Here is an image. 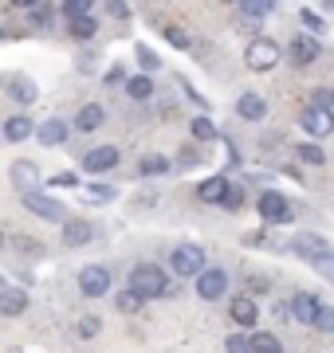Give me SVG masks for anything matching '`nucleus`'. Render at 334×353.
<instances>
[{
	"mask_svg": "<svg viewBox=\"0 0 334 353\" xmlns=\"http://www.w3.org/2000/svg\"><path fill=\"white\" fill-rule=\"evenodd\" d=\"M130 290H138L141 299H161L169 294V275L157 263H138L130 271Z\"/></svg>",
	"mask_w": 334,
	"mask_h": 353,
	"instance_id": "1",
	"label": "nucleus"
},
{
	"mask_svg": "<svg viewBox=\"0 0 334 353\" xmlns=\"http://www.w3.org/2000/svg\"><path fill=\"white\" fill-rule=\"evenodd\" d=\"M279 59H283V48L275 43V39H268V36H256L252 43H248V51H244L248 71H256V75L275 71V67H279Z\"/></svg>",
	"mask_w": 334,
	"mask_h": 353,
	"instance_id": "2",
	"label": "nucleus"
},
{
	"mask_svg": "<svg viewBox=\"0 0 334 353\" xmlns=\"http://www.w3.org/2000/svg\"><path fill=\"white\" fill-rule=\"evenodd\" d=\"M169 271L177 279H197L205 271V248H197V243H177V248L169 252Z\"/></svg>",
	"mask_w": 334,
	"mask_h": 353,
	"instance_id": "3",
	"label": "nucleus"
},
{
	"mask_svg": "<svg viewBox=\"0 0 334 353\" xmlns=\"http://www.w3.org/2000/svg\"><path fill=\"white\" fill-rule=\"evenodd\" d=\"M287 248H291V255H295V259H303V263H315L319 255L331 252V243L322 240L319 232H295V236L287 240Z\"/></svg>",
	"mask_w": 334,
	"mask_h": 353,
	"instance_id": "4",
	"label": "nucleus"
},
{
	"mask_svg": "<svg viewBox=\"0 0 334 353\" xmlns=\"http://www.w3.org/2000/svg\"><path fill=\"white\" fill-rule=\"evenodd\" d=\"M299 126L307 130L311 138H326V134H334V114L326 110V106H319V102H311V106H303V114H299Z\"/></svg>",
	"mask_w": 334,
	"mask_h": 353,
	"instance_id": "5",
	"label": "nucleus"
},
{
	"mask_svg": "<svg viewBox=\"0 0 334 353\" xmlns=\"http://www.w3.org/2000/svg\"><path fill=\"white\" fill-rule=\"evenodd\" d=\"M256 212L268 220V224H287L291 220V204L283 192H259L256 196Z\"/></svg>",
	"mask_w": 334,
	"mask_h": 353,
	"instance_id": "6",
	"label": "nucleus"
},
{
	"mask_svg": "<svg viewBox=\"0 0 334 353\" xmlns=\"http://www.w3.org/2000/svg\"><path fill=\"white\" fill-rule=\"evenodd\" d=\"M224 290H228V275H224L220 267H205V271L197 275V294H201L205 303H217V299H224Z\"/></svg>",
	"mask_w": 334,
	"mask_h": 353,
	"instance_id": "7",
	"label": "nucleus"
},
{
	"mask_svg": "<svg viewBox=\"0 0 334 353\" xmlns=\"http://www.w3.org/2000/svg\"><path fill=\"white\" fill-rule=\"evenodd\" d=\"M79 290L87 299H103L106 290H110V271L106 267H83L79 271Z\"/></svg>",
	"mask_w": 334,
	"mask_h": 353,
	"instance_id": "8",
	"label": "nucleus"
},
{
	"mask_svg": "<svg viewBox=\"0 0 334 353\" xmlns=\"http://www.w3.org/2000/svg\"><path fill=\"white\" fill-rule=\"evenodd\" d=\"M20 196H24V208L28 212H36V216H43V220H63V204L55 201V196H43V192H20Z\"/></svg>",
	"mask_w": 334,
	"mask_h": 353,
	"instance_id": "9",
	"label": "nucleus"
},
{
	"mask_svg": "<svg viewBox=\"0 0 334 353\" xmlns=\"http://www.w3.org/2000/svg\"><path fill=\"white\" fill-rule=\"evenodd\" d=\"M228 318L232 322H236V326H256L259 322V306H256V299H252V294H236V299H232L228 303Z\"/></svg>",
	"mask_w": 334,
	"mask_h": 353,
	"instance_id": "10",
	"label": "nucleus"
},
{
	"mask_svg": "<svg viewBox=\"0 0 334 353\" xmlns=\"http://www.w3.org/2000/svg\"><path fill=\"white\" fill-rule=\"evenodd\" d=\"M115 165H118L115 145H95V150L83 153V169H87V173H110Z\"/></svg>",
	"mask_w": 334,
	"mask_h": 353,
	"instance_id": "11",
	"label": "nucleus"
},
{
	"mask_svg": "<svg viewBox=\"0 0 334 353\" xmlns=\"http://www.w3.org/2000/svg\"><path fill=\"white\" fill-rule=\"evenodd\" d=\"M8 176H12V185L20 192H36L39 189V169L36 161H12L8 165Z\"/></svg>",
	"mask_w": 334,
	"mask_h": 353,
	"instance_id": "12",
	"label": "nucleus"
},
{
	"mask_svg": "<svg viewBox=\"0 0 334 353\" xmlns=\"http://www.w3.org/2000/svg\"><path fill=\"white\" fill-rule=\"evenodd\" d=\"M315 59H319V36H295L291 39V63L311 67Z\"/></svg>",
	"mask_w": 334,
	"mask_h": 353,
	"instance_id": "13",
	"label": "nucleus"
},
{
	"mask_svg": "<svg viewBox=\"0 0 334 353\" xmlns=\"http://www.w3.org/2000/svg\"><path fill=\"white\" fill-rule=\"evenodd\" d=\"M319 299L315 294H307V290H299L295 299H291V318L295 322H303V326H315V314H319Z\"/></svg>",
	"mask_w": 334,
	"mask_h": 353,
	"instance_id": "14",
	"label": "nucleus"
},
{
	"mask_svg": "<svg viewBox=\"0 0 334 353\" xmlns=\"http://www.w3.org/2000/svg\"><path fill=\"white\" fill-rule=\"evenodd\" d=\"M24 310H28V290H20V287L0 290V314L4 318H20Z\"/></svg>",
	"mask_w": 334,
	"mask_h": 353,
	"instance_id": "15",
	"label": "nucleus"
},
{
	"mask_svg": "<svg viewBox=\"0 0 334 353\" xmlns=\"http://www.w3.org/2000/svg\"><path fill=\"white\" fill-rule=\"evenodd\" d=\"M36 141H39V145H48V150L63 145V141H67V122H63V118H48V122L36 130Z\"/></svg>",
	"mask_w": 334,
	"mask_h": 353,
	"instance_id": "16",
	"label": "nucleus"
},
{
	"mask_svg": "<svg viewBox=\"0 0 334 353\" xmlns=\"http://www.w3.org/2000/svg\"><path fill=\"white\" fill-rule=\"evenodd\" d=\"M236 114H240L244 122H259V118H268V102L248 90V94H240V102H236Z\"/></svg>",
	"mask_w": 334,
	"mask_h": 353,
	"instance_id": "17",
	"label": "nucleus"
},
{
	"mask_svg": "<svg viewBox=\"0 0 334 353\" xmlns=\"http://www.w3.org/2000/svg\"><path fill=\"white\" fill-rule=\"evenodd\" d=\"M90 240H95V228H90L87 220H67V228H63L67 248H87Z\"/></svg>",
	"mask_w": 334,
	"mask_h": 353,
	"instance_id": "18",
	"label": "nucleus"
},
{
	"mask_svg": "<svg viewBox=\"0 0 334 353\" xmlns=\"http://www.w3.org/2000/svg\"><path fill=\"white\" fill-rule=\"evenodd\" d=\"M228 181L224 176H208V181H201V189H197V196L205 204H224V196H228Z\"/></svg>",
	"mask_w": 334,
	"mask_h": 353,
	"instance_id": "19",
	"label": "nucleus"
},
{
	"mask_svg": "<svg viewBox=\"0 0 334 353\" xmlns=\"http://www.w3.org/2000/svg\"><path fill=\"white\" fill-rule=\"evenodd\" d=\"M32 134H36V126H32L28 114H12V118L4 122V138L8 141H24V138H32Z\"/></svg>",
	"mask_w": 334,
	"mask_h": 353,
	"instance_id": "20",
	"label": "nucleus"
},
{
	"mask_svg": "<svg viewBox=\"0 0 334 353\" xmlns=\"http://www.w3.org/2000/svg\"><path fill=\"white\" fill-rule=\"evenodd\" d=\"M8 90H12V99L20 102V106H32V102H36V94H39L36 83H32L28 75H16L12 83H8Z\"/></svg>",
	"mask_w": 334,
	"mask_h": 353,
	"instance_id": "21",
	"label": "nucleus"
},
{
	"mask_svg": "<svg viewBox=\"0 0 334 353\" xmlns=\"http://www.w3.org/2000/svg\"><path fill=\"white\" fill-rule=\"evenodd\" d=\"M103 106H95V102H87V106H83V110H79V118H75V126L83 130V134H90V130H99L103 126Z\"/></svg>",
	"mask_w": 334,
	"mask_h": 353,
	"instance_id": "22",
	"label": "nucleus"
},
{
	"mask_svg": "<svg viewBox=\"0 0 334 353\" xmlns=\"http://www.w3.org/2000/svg\"><path fill=\"white\" fill-rule=\"evenodd\" d=\"M252 353H283V341L275 334H268V330H256L252 334Z\"/></svg>",
	"mask_w": 334,
	"mask_h": 353,
	"instance_id": "23",
	"label": "nucleus"
},
{
	"mask_svg": "<svg viewBox=\"0 0 334 353\" xmlns=\"http://www.w3.org/2000/svg\"><path fill=\"white\" fill-rule=\"evenodd\" d=\"M126 94H130L134 102H146L150 94H154V79H150V75H134V79L126 83Z\"/></svg>",
	"mask_w": 334,
	"mask_h": 353,
	"instance_id": "24",
	"label": "nucleus"
},
{
	"mask_svg": "<svg viewBox=\"0 0 334 353\" xmlns=\"http://www.w3.org/2000/svg\"><path fill=\"white\" fill-rule=\"evenodd\" d=\"M141 176H166L173 165H169V157H161V153H150V157H141Z\"/></svg>",
	"mask_w": 334,
	"mask_h": 353,
	"instance_id": "25",
	"label": "nucleus"
},
{
	"mask_svg": "<svg viewBox=\"0 0 334 353\" xmlns=\"http://www.w3.org/2000/svg\"><path fill=\"white\" fill-rule=\"evenodd\" d=\"M295 157L303 165H326V153L315 145V141H303V145H295Z\"/></svg>",
	"mask_w": 334,
	"mask_h": 353,
	"instance_id": "26",
	"label": "nucleus"
},
{
	"mask_svg": "<svg viewBox=\"0 0 334 353\" xmlns=\"http://www.w3.org/2000/svg\"><path fill=\"white\" fill-rule=\"evenodd\" d=\"M99 24H95V16H83V20H71V39H95Z\"/></svg>",
	"mask_w": 334,
	"mask_h": 353,
	"instance_id": "27",
	"label": "nucleus"
},
{
	"mask_svg": "<svg viewBox=\"0 0 334 353\" xmlns=\"http://www.w3.org/2000/svg\"><path fill=\"white\" fill-rule=\"evenodd\" d=\"M224 353H252V334H228L224 338Z\"/></svg>",
	"mask_w": 334,
	"mask_h": 353,
	"instance_id": "28",
	"label": "nucleus"
},
{
	"mask_svg": "<svg viewBox=\"0 0 334 353\" xmlns=\"http://www.w3.org/2000/svg\"><path fill=\"white\" fill-rule=\"evenodd\" d=\"M141 303H146V299H141L138 290H122V294H118V310H122V314H134V310H141Z\"/></svg>",
	"mask_w": 334,
	"mask_h": 353,
	"instance_id": "29",
	"label": "nucleus"
},
{
	"mask_svg": "<svg viewBox=\"0 0 334 353\" xmlns=\"http://www.w3.org/2000/svg\"><path fill=\"white\" fill-rule=\"evenodd\" d=\"M90 4L95 0H63V16L67 20H83V16H90Z\"/></svg>",
	"mask_w": 334,
	"mask_h": 353,
	"instance_id": "30",
	"label": "nucleus"
},
{
	"mask_svg": "<svg viewBox=\"0 0 334 353\" xmlns=\"http://www.w3.org/2000/svg\"><path fill=\"white\" fill-rule=\"evenodd\" d=\"M275 8V0H240V12L244 16H268Z\"/></svg>",
	"mask_w": 334,
	"mask_h": 353,
	"instance_id": "31",
	"label": "nucleus"
},
{
	"mask_svg": "<svg viewBox=\"0 0 334 353\" xmlns=\"http://www.w3.org/2000/svg\"><path fill=\"white\" fill-rule=\"evenodd\" d=\"M315 330H319V334H334V306H326V303L319 306V314H315Z\"/></svg>",
	"mask_w": 334,
	"mask_h": 353,
	"instance_id": "32",
	"label": "nucleus"
},
{
	"mask_svg": "<svg viewBox=\"0 0 334 353\" xmlns=\"http://www.w3.org/2000/svg\"><path fill=\"white\" fill-rule=\"evenodd\" d=\"M87 201L110 204V201H115V189H110V185H87Z\"/></svg>",
	"mask_w": 334,
	"mask_h": 353,
	"instance_id": "33",
	"label": "nucleus"
},
{
	"mask_svg": "<svg viewBox=\"0 0 334 353\" xmlns=\"http://www.w3.org/2000/svg\"><path fill=\"white\" fill-rule=\"evenodd\" d=\"M193 138L197 141H213L217 138V126H213L208 118H193Z\"/></svg>",
	"mask_w": 334,
	"mask_h": 353,
	"instance_id": "34",
	"label": "nucleus"
},
{
	"mask_svg": "<svg viewBox=\"0 0 334 353\" xmlns=\"http://www.w3.org/2000/svg\"><path fill=\"white\" fill-rule=\"evenodd\" d=\"M134 55H138V63L146 67V71H157V67H161V59H157V55L146 48V43H138V48H134Z\"/></svg>",
	"mask_w": 334,
	"mask_h": 353,
	"instance_id": "35",
	"label": "nucleus"
},
{
	"mask_svg": "<svg viewBox=\"0 0 334 353\" xmlns=\"http://www.w3.org/2000/svg\"><path fill=\"white\" fill-rule=\"evenodd\" d=\"M299 20H303V24H307L315 36H322V32H326V20H322L319 12H311V8H303V12H299Z\"/></svg>",
	"mask_w": 334,
	"mask_h": 353,
	"instance_id": "36",
	"label": "nucleus"
},
{
	"mask_svg": "<svg viewBox=\"0 0 334 353\" xmlns=\"http://www.w3.org/2000/svg\"><path fill=\"white\" fill-rule=\"evenodd\" d=\"M311 267H315V271H319L322 279H331V283H334V252L319 255V259H315V263H311Z\"/></svg>",
	"mask_w": 334,
	"mask_h": 353,
	"instance_id": "37",
	"label": "nucleus"
},
{
	"mask_svg": "<svg viewBox=\"0 0 334 353\" xmlns=\"http://www.w3.org/2000/svg\"><path fill=\"white\" fill-rule=\"evenodd\" d=\"M166 39H169V43H173L177 51H189V36H185L181 28H173V24H169V28H166Z\"/></svg>",
	"mask_w": 334,
	"mask_h": 353,
	"instance_id": "38",
	"label": "nucleus"
},
{
	"mask_svg": "<svg viewBox=\"0 0 334 353\" xmlns=\"http://www.w3.org/2000/svg\"><path fill=\"white\" fill-rule=\"evenodd\" d=\"M99 330H103V322H99V318H95V314H87V318H83V322H79V338H95Z\"/></svg>",
	"mask_w": 334,
	"mask_h": 353,
	"instance_id": "39",
	"label": "nucleus"
},
{
	"mask_svg": "<svg viewBox=\"0 0 334 353\" xmlns=\"http://www.w3.org/2000/svg\"><path fill=\"white\" fill-rule=\"evenodd\" d=\"M115 83H130V79H126V71H122V67H110V71H106V87H115Z\"/></svg>",
	"mask_w": 334,
	"mask_h": 353,
	"instance_id": "40",
	"label": "nucleus"
},
{
	"mask_svg": "<svg viewBox=\"0 0 334 353\" xmlns=\"http://www.w3.org/2000/svg\"><path fill=\"white\" fill-rule=\"evenodd\" d=\"M106 8H110V16H118V20H126V16H130V4H126V0H110Z\"/></svg>",
	"mask_w": 334,
	"mask_h": 353,
	"instance_id": "41",
	"label": "nucleus"
},
{
	"mask_svg": "<svg viewBox=\"0 0 334 353\" xmlns=\"http://www.w3.org/2000/svg\"><path fill=\"white\" fill-rule=\"evenodd\" d=\"M311 102H319V106H326V110L334 114V90H319V94H315Z\"/></svg>",
	"mask_w": 334,
	"mask_h": 353,
	"instance_id": "42",
	"label": "nucleus"
},
{
	"mask_svg": "<svg viewBox=\"0 0 334 353\" xmlns=\"http://www.w3.org/2000/svg\"><path fill=\"white\" fill-rule=\"evenodd\" d=\"M244 204V192L240 189H228V196H224V208H240Z\"/></svg>",
	"mask_w": 334,
	"mask_h": 353,
	"instance_id": "43",
	"label": "nucleus"
},
{
	"mask_svg": "<svg viewBox=\"0 0 334 353\" xmlns=\"http://www.w3.org/2000/svg\"><path fill=\"white\" fill-rule=\"evenodd\" d=\"M52 185H55V189H71V185H75V176H71V173H59V176H52Z\"/></svg>",
	"mask_w": 334,
	"mask_h": 353,
	"instance_id": "44",
	"label": "nucleus"
},
{
	"mask_svg": "<svg viewBox=\"0 0 334 353\" xmlns=\"http://www.w3.org/2000/svg\"><path fill=\"white\" fill-rule=\"evenodd\" d=\"M16 248H20V252H39L36 240H16Z\"/></svg>",
	"mask_w": 334,
	"mask_h": 353,
	"instance_id": "45",
	"label": "nucleus"
},
{
	"mask_svg": "<svg viewBox=\"0 0 334 353\" xmlns=\"http://www.w3.org/2000/svg\"><path fill=\"white\" fill-rule=\"evenodd\" d=\"M12 4H16V8H36L39 0H12Z\"/></svg>",
	"mask_w": 334,
	"mask_h": 353,
	"instance_id": "46",
	"label": "nucleus"
},
{
	"mask_svg": "<svg viewBox=\"0 0 334 353\" xmlns=\"http://www.w3.org/2000/svg\"><path fill=\"white\" fill-rule=\"evenodd\" d=\"M220 4H236V8H240V0H220Z\"/></svg>",
	"mask_w": 334,
	"mask_h": 353,
	"instance_id": "47",
	"label": "nucleus"
},
{
	"mask_svg": "<svg viewBox=\"0 0 334 353\" xmlns=\"http://www.w3.org/2000/svg\"><path fill=\"white\" fill-rule=\"evenodd\" d=\"M0 290H4V275H0Z\"/></svg>",
	"mask_w": 334,
	"mask_h": 353,
	"instance_id": "48",
	"label": "nucleus"
},
{
	"mask_svg": "<svg viewBox=\"0 0 334 353\" xmlns=\"http://www.w3.org/2000/svg\"><path fill=\"white\" fill-rule=\"evenodd\" d=\"M0 248H4V236H0Z\"/></svg>",
	"mask_w": 334,
	"mask_h": 353,
	"instance_id": "49",
	"label": "nucleus"
}]
</instances>
